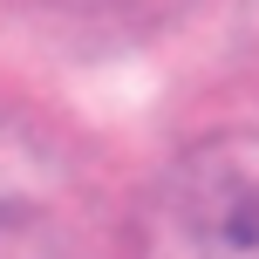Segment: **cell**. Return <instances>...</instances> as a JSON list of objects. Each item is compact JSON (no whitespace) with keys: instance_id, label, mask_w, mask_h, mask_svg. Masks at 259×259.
Wrapping results in <instances>:
<instances>
[{"instance_id":"obj_1","label":"cell","mask_w":259,"mask_h":259,"mask_svg":"<svg viewBox=\"0 0 259 259\" xmlns=\"http://www.w3.org/2000/svg\"><path fill=\"white\" fill-rule=\"evenodd\" d=\"M130 259H259V123L211 130L157 170Z\"/></svg>"},{"instance_id":"obj_2","label":"cell","mask_w":259,"mask_h":259,"mask_svg":"<svg viewBox=\"0 0 259 259\" xmlns=\"http://www.w3.org/2000/svg\"><path fill=\"white\" fill-rule=\"evenodd\" d=\"M96 191L82 157L34 116L0 109V259H82Z\"/></svg>"}]
</instances>
